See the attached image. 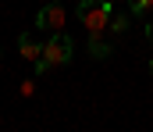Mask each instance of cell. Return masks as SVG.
Returning <instances> with one entry per match:
<instances>
[{
	"label": "cell",
	"mask_w": 153,
	"mask_h": 132,
	"mask_svg": "<svg viewBox=\"0 0 153 132\" xmlns=\"http://www.w3.org/2000/svg\"><path fill=\"white\" fill-rule=\"evenodd\" d=\"M64 22H68V11H64V4H61V0L43 4V7L36 11V29H43V32H61V29H64Z\"/></svg>",
	"instance_id": "obj_3"
},
{
	"label": "cell",
	"mask_w": 153,
	"mask_h": 132,
	"mask_svg": "<svg viewBox=\"0 0 153 132\" xmlns=\"http://www.w3.org/2000/svg\"><path fill=\"white\" fill-rule=\"evenodd\" d=\"M85 50H89V57H93V61H103V57H111V54H114V40H111L107 32H89Z\"/></svg>",
	"instance_id": "obj_4"
},
{
	"label": "cell",
	"mask_w": 153,
	"mask_h": 132,
	"mask_svg": "<svg viewBox=\"0 0 153 132\" xmlns=\"http://www.w3.org/2000/svg\"><path fill=\"white\" fill-rule=\"evenodd\" d=\"M111 4H114V0H111Z\"/></svg>",
	"instance_id": "obj_11"
},
{
	"label": "cell",
	"mask_w": 153,
	"mask_h": 132,
	"mask_svg": "<svg viewBox=\"0 0 153 132\" xmlns=\"http://www.w3.org/2000/svg\"><path fill=\"white\" fill-rule=\"evenodd\" d=\"M18 54H22L25 61H32V64H36L39 57H43V43H39L36 36H29V32H22V36H18Z\"/></svg>",
	"instance_id": "obj_5"
},
{
	"label": "cell",
	"mask_w": 153,
	"mask_h": 132,
	"mask_svg": "<svg viewBox=\"0 0 153 132\" xmlns=\"http://www.w3.org/2000/svg\"><path fill=\"white\" fill-rule=\"evenodd\" d=\"M75 57V40L61 29V32H50V40L43 43V57L36 61V75H46L50 68H61Z\"/></svg>",
	"instance_id": "obj_1"
},
{
	"label": "cell",
	"mask_w": 153,
	"mask_h": 132,
	"mask_svg": "<svg viewBox=\"0 0 153 132\" xmlns=\"http://www.w3.org/2000/svg\"><path fill=\"white\" fill-rule=\"evenodd\" d=\"M153 11V0H128V14L132 18H143V14H150Z\"/></svg>",
	"instance_id": "obj_6"
},
{
	"label": "cell",
	"mask_w": 153,
	"mask_h": 132,
	"mask_svg": "<svg viewBox=\"0 0 153 132\" xmlns=\"http://www.w3.org/2000/svg\"><path fill=\"white\" fill-rule=\"evenodd\" d=\"M114 18V4L111 0H82L78 4V22L85 25V32H107Z\"/></svg>",
	"instance_id": "obj_2"
},
{
	"label": "cell",
	"mask_w": 153,
	"mask_h": 132,
	"mask_svg": "<svg viewBox=\"0 0 153 132\" xmlns=\"http://www.w3.org/2000/svg\"><path fill=\"white\" fill-rule=\"evenodd\" d=\"M32 93H36V82H32V79H29V82H22V96H32Z\"/></svg>",
	"instance_id": "obj_8"
},
{
	"label": "cell",
	"mask_w": 153,
	"mask_h": 132,
	"mask_svg": "<svg viewBox=\"0 0 153 132\" xmlns=\"http://www.w3.org/2000/svg\"><path fill=\"white\" fill-rule=\"evenodd\" d=\"M125 29H128V14H114V18H111V32H114V36H121Z\"/></svg>",
	"instance_id": "obj_7"
},
{
	"label": "cell",
	"mask_w": 153,
	"mask_h": 132,
	"mask_svg": "<svg viewBox=\"0 0 153 132\" xmlns=\"http://www.w3.org/2000/svg\"><path fill=\"white\" fill-rule=\"evenodd\" d=\"M150 75H153V57H150Z\"/></svg>",
	"instance_id": "obj_10"
},
{
	"label": "cell",
	"mask_w": 153,
	"mask_h": 132,
	"mask_svg": "<svg viewBox=\"0 0 153 132\" xmlns=\"http://www.w3.org/2000/svg\"><path fill=\"white\" fill-rule=\"evenodd\" d=\"M146 43L153 46V22H150V25H146Z\"/></svg>",
	"instance_id": "obj_9"
}]
</instances>
